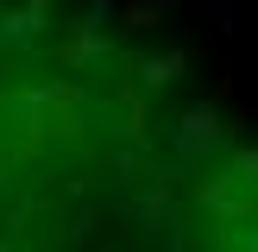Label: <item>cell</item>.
Here are the masks:
<instances>
[{
    "instance_id": "8992f818",
    "label": "cell",
    "mask_w": 258,
    "mask_h": 252,
    "mask_svg": "<svg viewBox=\"0 0 258 252\" xmlns=\"http://www.w3.org/2000/svg\"><path fill=\"white\" fill-rule=\"evenodd\" d=\"M176 7H183V0H120V25H139V32H151V25H164Z\"/></svg>"
},
{
    "instance_id": "ba28073f",
    "label": "cell",
    "mask_w": 258,
    "mask_h": 252,
    "mask_svg": "<svg viewBox=\"0 0 258 252\" xmlns=\"http://www.w3.org/2000/svg\"><path fill=\"white\" fill-rule=\"evenodd\" d=\"M227 176H233V183H246V189H258V145H233Z\"/></svg>"
},
{
    "instance_id": "52a82bcc",
    "label": "cell",
    "mask_w": 258,
    "mask_h": 252,
    "mask_svg": "<svg viewBox=\"0 0 258 252\" xmlns=\"http://www.w3.org/2000/svg\"><path fill=\"white\" fill-rule=\"evenodd\" d=\"M44 32H50L44 13H7V19H0V44H38Z\"/></svg>"
},
{
    "instance_id": "3957f363",
    "label": "cell",
    "mask_w": 258,
    "mask_h": 252,
    "mask_svg": "<svg viewBox=\"0 0 258 252\" xmlns=\"http://www.w3.org/2000/svg\"><path fill=\"white\" fill-rule=\"evenodd\" d=\"M57 57H63V70H88V63H107V25H101V19H76L70 32L57 38Z\"/></svg>"
},
{
    "instance_id": "30bf717a",
    "label": "cell",
    "mask_w": 258,
    "mask_h": 252,
    "mask_svg": "<svg viewBox=\"0 0 258 252\" xmlns=\"http://www.w3.org/2000/svg\"><path fill=\"white\" fill-rule=\"evenodd\" d=\"M57 7H63V0H25V13H44V19H50Z\"/></svg>"
},
{
    "instance_id": "7c38bea8",
    "label": "cell",
    "mask_w": 258,
    "mask_h": 252,
    "mask_svg": "<svg viewBox=\"0 0 258 252\" xmlns=\"http://www.w3.org/2000/svg\"><path fill=\"white\" fill-rule=\"evenodd\" d=\"M0 170H7V151H0Z\"/></svg>"
},
{
    "instance_id": "6da1fadb",
    "label": "cell",
    "mask_w": 258,
    "mask_h": 252,
    "mask_svg": "<svg viewBox=\"0 0 258 252\" xmlns=\"http://www.w3.org/2000/svg\"><path fill=\"white\" fill-rule=\"evenodd\" d=\"M227 82L214 88L208 101H196V107L176 120V133H170V145H176V158H208V151H221L227 145Z\"/></svg>"
},
{
    "instance_id": "9c48e42d",
    "label": "cell",
    "mask_w": 258,
    "mask_h": 252,
    "mask_svg": "<svg viewBox=\"0 0 258 252\" xmlns=\"http://www.w3.org/2000/svg\"><path fill=\"white\" fill-rule=\"evenodd\" d=\"M145 126H151V107H145V101H126V139H145Z\"/></svg>"
},
{
    "instance_id": "4fadbf2b",
    "label": "cell",
    "mask_w": 258,
    "mask_h": 252,
    "mask_svg": "<svg viewBox=\"0 0 258 252\" xmlns=\"http://www.w3.org/2000/svg\"><path fill=\"white\" fill-rule=\"evenodd\" d=\"M164 252H183V246H164Z\"/></svg>"
},
{
    "instance_id": "277c9868",
    "label": "cell",
    "mask_w": 258,
    "mask_h": 252,
    "mask_svg": "<svg viewBox=\"0 0 258 252\" xmlns=\"http://www.w3.org/2000/svg\"><path fill=\"white\" fill-rule=\"evenodd\" d=\"M189 196H196L202 208H214L221 221H258V202L233 196V176H208V183H189Z\"/></svg>"
},
{
    "instance_id": "5b68a950",
    "label": "cell",
    "mask_w": 258,
    "mask_h": 252,
    "mask_svg": "<svg viewBox=\"0 0 258 252\" xmlns=\"http://www.w3.org/2000/svg\"><path fill=\"white\" fill-rule=\"evenodd\" d=\"M126 70L139 76V88H170V82H183V76H189V50L170 44V50H151V57H133Z\"/></svg>"
},
{
    "instance_id": "8fae6325",
    "label": "cell",
    "mask_w": 258,
    "mask_h": 252,
    "mask_svg": "<svg viewBox=\"0 0 258 252\" xmlns=\"http://www.w3.org/2000/svg\"><path fill=\"white\" fill-rule=\"evenodd\" d=\"M239 252H258V233H246V239H239Z\"/></svg>"
},
{
    "instance_id": "7a4b0ae2",
    "label": "cell",
    "mask_w": 258,
    "mask_h": 252,
    "mask_svg": "<svg viewBox=\"0 0 258 252\" xmlns=\"http://www.w3.org/2000/svg\"><path fill=\"white\" fill-rule=\"evenodd\" d=\"M189 196V176H183V164H164L158 170V183L139 196V221L158 233V227H176V202Z\"/></svg>"
},
{
    "instance_id": "5bb4252c",
    "label": "cell",
    "mask_w": 258,
    "mask_h": 252,
    "mask_svg": "<svg viewBox=\"0 0 258 252\" xmlns=\"http://www.w3.org/2000/svg\"><path fill=\"white\" fill-rule=\"evenodd\" d=\"M0 252H7V246H0Z\"/></svg>"
}]
</instances>
